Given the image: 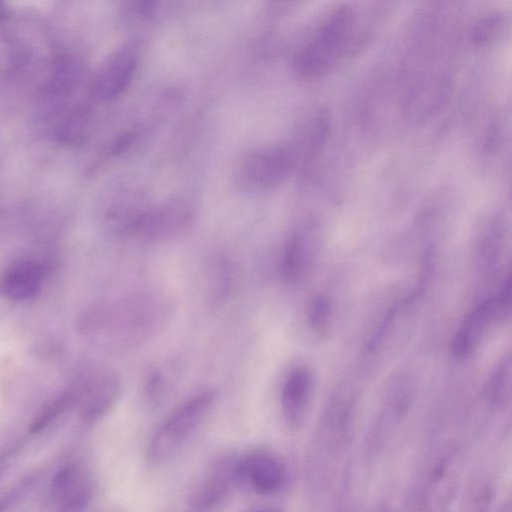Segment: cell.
Segmentation results:
<instances>
[{"instance_id": "6da1fadb", "label": "cell", "mask_w": 512, "mask_h": 512, "mask_svg": "<svg viewBox=\"0 0 512 512\" xmlns=\"http://www.w3.org/2000/svg\"><path fill=\"white\" fill-rule=\"evenodd\" d=\"M166 314L167 309L158 298L132 294L93 308L87 329L104 335L115 349L129 351L153 338L163 327Z\"/></svg>"}, {"instance_id": "7a4b0ae2", "label": "cell", "mask_w": 512, "mask_h": 512, "mask_svg": "<svg viewBox=\"0 0 512 512\" xmlns=\"http://www.w3.org/2000/svg\"><path fill=\"white\" fill-rule=\"evenodd\" d=\"M217 401V392L203 390L177 407L154 432L146 459L153 466L173 460L192 440Z\"/></svg>"}, {"instance_id": "3957f363", "label": "cell", "mask_w": 512, "mask_h": 512, "mask_svg": "<svg viewBox=\"0 0 512 512\" xmlns=\"http://www.w3.org/2000/svg\"><path fill=\"white\" fill-rule=\"evenodd\" d=\"M152 206L147 190L140 183L120 179L101 192L96 218L107 235L125 239L138 235Z\"/></svg>"}, {"instance_id": "277c9868", "label": "cell", "mask_w": 512, "mask_h": 512, "mask_svg": "<svg viewBox=\"0 0 512 512\" xmlns=\"http://www.w3.org/2000/svg\"><path fill=\"white\" fill-rule=\"evenodd\" d=\"M355 22L353 9L343 6L320 26L312 40L297 54L295 71L313 79L326 74L341 56Z\"/></svg>"}, {"instance_id": "5b68a950", "label": "cell", "mask_w": 512, "mask_h": 512, "mask_svg": "<svg viewBox=\"0 0 512 512\" xmlns=\"http://www.w3.org/2000/svg\"><path fill=\"white\" fill-rule=\"evenodd\" d=\"M295 160L294 152L286 146L251 149L236 161L233 181L244 193H264L276 188L290 176Z\"/></svg>"}, {"instance_id": "8992f818", "label": "cell", "mask_w": 512, "mask_h": 512, "mask_svg": "<svg viewBox=\"0 0 512 512\" xmlns=\"http://www.w3.org/2000/svg\"><path fill=\"white\" fill-rule=\"evenodd\" d=\"M240 455L220 453L204 468L191 486L187 505L196 511H211L225 504L241 487Z\"/></svg>"}, {"instance_id": "52a82bcc", "label": "cell", "mask_w": 512, "mask_h": 512, "mask_svg": "<svg viewBox=\"0 0 512 512\" xmlns=\"http://www.w3.org/2000/svg\"><path fill=\"white\" fill-rule=\"evenodd\" d=\"M500 291L481 302L463 320L455 333L451 349L458 357L469 355L487 327L498 319H504L510 312L511 305V280L508 277Z\"/></svg>"}, {"instance_id": "ba28073f", "label": "cell", "mask_w": 512, "mask_h": 512, "mask_svg": "<svg viewBox=\"0 0 512 512\" xmlns=\"http://www.w3.org/2000/svg\"><path fill=\"white\" fill-rule=\"evenodd\" d=\"M194 212L190 199L172 197L151 207L137 236L148 242L168 240L190 225Z\"/></svg>"}, {"instance_id": "9c48e42d", "label": "cell", "mask_w": 512, "mask_h": 512, "mask_svg": "<svg viewBox=\"0 0 512 512\" xmlns=\"http://www.w3.org/2000/svg\"><path fill=\"white\" fill-rule=\"evenodd\" d=\"M239 468L241 487H249L264 496L277 493L286 479V468L281 458L263 448L241 455Z\"/></svg>"}, {"instance_id": "30bf717a", "label": "cell", "mask_w": 512, "mask_h": 512, "mask_svg": "<svg viewBox=\"0 0 512 512\" xmlns=\"http://www.w3.org/2000/svg\"><path fill=\"white\" fill-rule=\"evenodd\" d=\"M94 489V481L88 470L78 464H69L53 476L50 495L60 510L77 511L91 502Z\"/></svg>"}, {"instance_id": "8fae6325", "label": "cell", "mask_w": 512, "mask_h": 512, "mask_svg": "<svg viewBox=\"0 0 512 512\" xmlns=\"http://www.w3.org/2000/svg\"><path fill=\"white\" fill-rule=\"evenodd\" d=\"M318 251V235L312 225L296 230L287 241L282 259L281 275L289 284H300L310 275Z\"/></svg>"}, {"instance_id": "7c38bea8", "label": "cell", "mask_w": 512, "mask_h": 512, "mask_svg": "<svg viewBox=\"0 0 512 512\" xmlns=\"http://www.w3.org/2000/svg\"><path fill=\"white\" fill-rule=\"evenodd\" d=\"M78 395L81 421L92 426L104 418L116 405L122 392L120 378L110 372L93 376Z\"/></svg>"}, {"instance_id": "4fadbf2b", "label": "cell", "mask_w": 512, "mask_h": 512, "mask_svg": "<svg viewBox=\"0 0 512 512\" xmlns=\"http://www.w3.org/2000/svg\"><path fill=\"white\" fill-rule=\"evenodd\" d=\"M313 376L307 367H297L285 379L280 397L281 411L291 429L303 426L313 393Z\"/></svg>"}, {"instance_id": "5bb4252c", "label": "cell", "mask_w": 512, "mask_h": 512, "mask_svg": "<svg viewBox=\"0 0 512 512\" xmlns=\"http://www.w3.org/2000/svg\"><path fill=\"white\" fill-rule=\"evenodd\" d=\"M136 68V57L131 50L122 49L110 56L93 80L91 90L103 101L121 95L130 85Z\"/></svg>"}, {"instance_id": "9a60e30c", "label": "cell", "mask_w": 512, "mask_h": 512, "mask_svg": "<svg viewBox=\"0 0 512 512\" xmlns=\"http://www.w3.org/2000/svg\"><path fill=\"white\" fill-rule=\"evenodd\" d=\"M44 267L35 260H19L10 266L0 281L2 293L14 301H28L41 291Z\"/></svg>"}, {"instance_id": "2e32d148", "label": "cell", "mask_w": 512, "mask_h": 512, "mask_svg": "<svg viewBox=\"0 0 512 512\" xmlns=\"http://www.w3.org/2000/svg\"><path fill=\"white\" fill-rule=\"evenodd\" d=\"M447 95L448 83L445 80H429L417 87L407 99L406 115L415 121L424 120L441 107Z\"/></svg>"}, {"instance_id": "e0dca14e", "label": "cell", "mask_w": 512, "mask_h": 512, "mask_svg": "<svg viewBox=\"0 0 512 512\" xmlns=\"http://www.w3.org/2000/svg\"><path fill=\"white\" fill-rule=\"evenodd\" d=\"M174 382V370L169 366H158L151 369L145 377L142 388V399L146 407H159L170 393Z\"/></svg>"}, {"instance_id": "ac0fdd59", "label": "cell", "mask_w": 512, "mask_h": 512, "mask_svg": "<svg viewBox=\"0 0 512 512\" xmlns=\"http://www.w3.org/2000/svg\"><path fill=\"white\" fill-rule=\"evenodd\" d=\"M233 263L225 257H217L211 261L207 271V282L212 298L221 300L230 292L234 282Z\"/></svg>"}, {"instance_id": "d6986e66", "label": "cell", "mask_w": 512, "mask_h": 512, "mask_svg": "<svg viewBox=\"0 0 512 512\" xmlns=\"http://www.w3.org/2000/svg\"><path fill=\"white\" fill-rule=\"evenodd\" d=\"M510 356L507 355L497 365L486 384L487 399L494 405H503L510 397Z\"/></svg>"}, {"instance_id": "ffe728a7", "label": "cell", "mask_w": 512, "mask_h": 512, "mask_svg": "<svg viewBox=\"0 0 512 512\" xmlns=\"http://www.w3.org/2000/svg\"><path fill=\"white\" fill-rule=\"evenodd\" d=\"M508 29L504 14H493L480 20L471 31V40L478 45H488L503 37Z\"/></svg>"}, {"instance_id": "44dd1931", "label": "cell", "mask_w": 512, "mask_h": 512, "mask_svg": "<svg viewBox=\"0 0 512 512\" xmlns=\"http://www.w3.org/2000/svg\"><path fill=\"white\" fill-rule=\"evenodd\" d=\"M77 395L74 392H66L60 395L56 400L49 404L37 416L31 424L30 431L37 433L51 423L58 415H60L67 407L76 401Z\"/></svg>"}, {"instance_id": "7402d4cb", "label": "cell", "mask_w": 512, "mask_h": 512, "mask_svg": "<svg viewBox=\"0 0 512 512\" xmlns=\"http://www.w3.org/2000/svg\"><path fill=\"white\" fill-rule=\"evenodd\" d=\"M330 314L331 308L326 298L319 296L312 300L308 310V319L311 328L319 336L328 333Z\"/></svg>"}, {"instance_id": "603a6c76", "label": "cell", "mask_w": 512, "mask_h": 512, "mask_svg": "<svg viewBox=\"0 0 512 512\" xmlns=\"http://www.w3.org/2000/svg\"><path fill=\"white\" fill-rule=\"evenodd\" d=\"M501 231L498 224H492L485 232L484 238L480 239L478 246V258L481 264H493L499 250Z\"/></svg>"}, {"instance_id": "cb8c5ba5", "label": "cell", "mask_w": 512, "mask_h": 512, "mask_svg": "<svg viewBox=\"0 0 512 512\" xmlns=\"http://www.w3.org/2000/svg\"><path fill=\"white\" fill-rule=\"evenodd\" d=\"M8 8L4 0H0V22L7 17Z\"/></svg>"}]
</instances>
